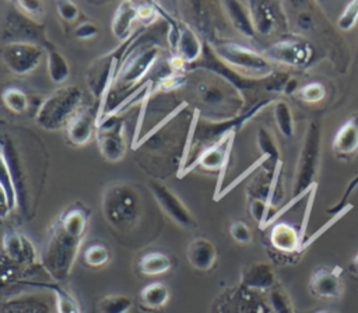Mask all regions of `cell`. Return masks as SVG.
<instances>
[{"label": "cell", "mask_w": 358, "mask_h": 313, "mask_svg": "<svg viewBox=\"0 0 358 313\" xmlns=\"http://www.w3.org/2000/svg\"><path fill=\"white\" fill-rule=\"evenodd\" d=\"M256 143L259 150L262 151V155L268 156V159H273L274 163H277L280 161V152H278V147L277 143L274 140V137L271 136L270 130H267L266 127H259L257 133H256Z\"/></svg>", "instance_id": "cell-36"}, {"label": "cell", "mask_w": 358, "mask_h": 313, "mask_svg": "<svg viewBox=\"0 0 358 313\" xmlns=\"http://www.w3.org/2000/svg\"><path fill=\"white\" fill-rule=\"evenodd\" d=\"M48 309L41 306L36 302H13L8 306H4L3 313H48Z\"/></svg>", "instance_id": "cell-44"}, {"label": "cell", "mask_w": 358, "mask_h": 313, "mask_svg": "<svg viewBox=\"0 0 358 313\" xmlns=\"http://www.w3.org/2000/svg\"><path fill=\"white\" fill-rule=\"evenodd\" d=\"M133 46L122 60V64L115 77L112 91L119 92L131 88L137 84L141 85L144 82L145 75L151 71V68L155 66L158 60V45H138L136 48Z\"/></svg>", "instance_id": "cell-6"}, {"label": "cell", "mask_w": 358, "mask_h": 313, "mask_svg": "<svg viewBox=\"0 0 358 313\" xmlns=\"http://www.w3.org/2000/svg\"><path fill=\"white\" fill-rule=\"evenodd\" d=\"M270 99H263L256 102L255 105H252L246 112L236 115L235 117L231 119H225V120H218V122H211V120H206V119H200L197 129H196V134H194V145L201 144V150L224 140L225 137L231 136L232 133H236L239 129L243 127V124H246L255 115H257L263 108H266L267 105H270ZM200 150V151H201Z\"/></svg>", "instance_id": "cell-7"}, {"label": "cell", "mask_w": 358, "mask_h": 313, "mask_svg": "<svg viewBox=\"0 0 358 313\" xmlns=\"http://www.w3.org/2000/svg\"><path fill=\"white\" fill-rule=\"evenodd\" d=\"M229 235H231V238L235 242H238L241 245H248L252 240L250 228L245 222H242V221H235V222L231 224Z\"/></svg>", "instance_id": "cell-46"}, {"label": "cell", "mask_w": 358, "mask_h": 313, "mask_svg": "<svg viewBox=\"0 0 358 313\" xmlns=\"http://www.w3.org/2000/svg\"><path fill=\"white\" fill-rule=\"evenodd\" d=\"M138 270L144 275H161L171 270L172 263L169 256L162 252H148L138 259Z\"/></svg>", "instance_id": "cell-25"}, {"label": "cell", "mask_w": 358, "mask_h": 313, "mask_svg": "<svg viewBox=\"0 0 358 313\" xmlns=\"http://www.w3.org/2000/svg\"><path fill=\"white\" fill-rule=\"evenodd\" d=\"M185 82H186V77L183 73L171 71L169 74H165L164 77H161L157 84L154 82V91H161V92L175 91V89H179Z\"/></svg>", "instance_id": "cell-39"}, {"label": "cell", "mask_w": 358, "mask_h": 313, "mask_svg": "<svg viewBox=\"0 0 358 313\" xmlns=\"http://www.w3.org/2000/svg\"><path fill=\"white\" fill-rule=\"evenodd\" d=\"M320 152V127L312 122L306 130L305 140L299 152L296 172L294 179V196L310 193L315 187V176L317 172Z\"/></svg>", "instance_id": "cell-8"}, {"label": "cell", "mask_w": 358, "mask_h": 313, "mask_svg": "<svg viewBox=\"0 0 358 313\" xmlns=\"http://www.w3.org/2000/svg\"><path fill=\"white\" fill-rule=\"evenodd\" d=\"M268 306L273 313H294L287 293L278 286L268 291Z\"/></svg>", "instance_id": "cell-38"}, {"label": "cell", "mask_w": 358, "mask_h": 313, "mask_svg": "<svg viewBox=\"0 0 358 313\" xmlns=\"http://www.w3.org/2000/svg\"><path fill=\"white\" fill-rule=\"evenodd\" d=\"M1 99H3L4 105L7 106V109L14 113L25 112L28 108V103H29L27 94L22 89L15 88V87L6 88L1 94Z\"/></svg>", "instance_id": "cell-35"}, {"label": "cell", "mask_w": 358, "mask_h": 313, "mask_svg": "<svg viewBox=\"0 0 358 313\" xmlns=\"http://www.w3.org/2000/svg\"><path fill=\"white\" fill-rule=\"evenodd\" d=\"M222 10L225 11L228 20L231 21L232 27L243 36L253 38L256 35L250 13L246 3L242 1H222Z\"/></svg>", "instance_id": "cell-23"}, {"label": "cell", "mask_w": 358, "mask_h": 313, "mask_svg": "<svg viewBox=\"0 0 358 313\" xmlns=\"http://www.w3.org/2000/svg\"><path fill=\"white\" fill-rule=\"evenodd\" d=\"M56 10H57V14L59 17L64 21V22H69V24H73L77 21L78 15H80V8L77 7L76 3L73 1H57L56 3Z\"/></svg>", "instance_id": "cell-45"}, {"label": "cell", "mask_w": 358, "mask_h": 313, "mask_svg": "<svg viewBox=\"0 0 358 313\" xmlns=\"http://www.w3.org/2000/svg\"><path fill=\"white\" fill-rule=\"evenodd\" d=\"M83 259L84 263L88 267H103L105 264L109 263L110 260V252L109 249L102 245V243H91L90 246H87V249L83 253Z\"/></svg>", "instance_id": "cell-34"}, {"label": "cell", "mask_w": 358, "mask_h": 313, "mask_svg": "<svg viewBox=\"0 0 358 313\" xmlns=\"http://www.w3.org/2000/svg\"><path fill=\"white\" fill-rule=\"evenodd\" d=\"M96 140L99 152L108 162H117L126 155L123 123L117 116L105 119L98 124Z\"/></svg>", "instance_id": "cell-11"}, {"label": "cell", "mask_w": 358, "mask_h": 313, "mask_svg": "<svg viewBox=\"0 0 358 313\" xmlns=\"http://www.w3.org/2000/svg\"><path fill=\"white\" fill-rule=\"evenodd\" d=\"M0 189H1V217L6 218L15 208V205H18V197H17V190H15L13 177L7 166L3 163H1Z\"/></svg>", "instance_id": "cell-27"}, {"label": "cell", "mask_w": 358, "mask_h": 313, "mask_svg": "<svg viewBox=\"0 0 358 313\" xmlns=\"http://www.w3.org/2000/svg\"><path fill=\"white\" fill-rule=\"evenodd\" d=\"M140 299L147 309H159L169 300V289L162 282H151L141 289Z\"/></svg>", "instance_id": "cell-28"}, {"label": "cell", "mask_w": 358, "mask_h": 313, "mask_svg": "<svg viewBox=\"0 0 358 313\" xmlns=\"http://www.w3.org/2000/svg\"><path fill=\"white\" fill-rule=\"evenodd\" d=\"M46 63H48V73H49L52 82L62 84L69 78V75H70L69 61L57 49L48 46Z\"/></svg>", "instance_id": "cell-26"}, {"label": "cell", "mask_w": 358, "mask_h": 313, "mask_svg": "<svg viewBox=\"0 0 358 313\" xmlns=\"http://www.w3.org/2000/svg\"><path fill=\"white\" fill-rule=\"evenodd\" d=\"M15 6L18 7L20 13H22L25 17H28L32 21H39L45 14V8L41 1L22 0V1H17Z\"/></svg>", "instance_id": "cell-42"}, {"label": "cell", "mask_w": 358, "mask_h": 313, "mask_svg": "<svg viewBox=\"0 0 358 313\" xmlns=\"http://www.w3.org/2000/svg\"><path fill=\"white\" fill-rule=\"evenodd\" d=\"M43 57V49L32 42H11L1 48V59L10 71L25 75L34 71Z\"/></svg>", "instance_id": "cell-10"}, {"label": "cell", "mask_w": 358, "mask_h": 313, "mask_svg": "<svg viewBox=\"0 0 358 313\" xmlns=\"http://www.w3.org/2000/svg\"><path fill=\"white\" fill-rule=\"evenodd\" d=\"M213 53L236 73H245L249 78H266L271 74V64L263 56L250 48L235 42H217L210 46Z\"/></svg>", "instance_id": "cell-5"}, {"label": "cell", "mask_w": 358, "mask_h": 313, "mask_svg": "<svg viewBox=\"0 0 358 313\" xmlns=\"http://www.w3.org/2000/svg\"><path fill=\"white\" fill-rule=\"evenodd\" d=\"M271 246L281 253H294L302 249V236L294 226L285 222L275 224L270 231Z\"/></svg>", "instance_id": "cell-21"}, {"label": "cell", "mask_w": 358, "mask_h": 313, "mask_svg": "<svg viewBox=\"0 0 358 313\" xmlns=\"http://www.w3.org/2000/svg\"><path fill=\"white\" fill-rule=\"evenodd\" d=\"M355 265L358 267V256H357V259H355Z\"/></svg>", "instance_id": "cell-52"}, {"label": "cell", "mask_w": 358, "mask_h": 313, "mask_svg": "<svg viewBox=\"0 0 358 313\" xmlns=\"http://www.w3.org/2000/svg\"><path fill=\"white\" fill-rule=\"evenodd\" d=\"M175 54L182 57L187 64H193L201 59L204 46L197 34L187 25H180L179 36L175 45Z\"/></svg>", "instance_id": "cell-19"}, {"label": "cell", "mask_w": 358, "mask_h": 313, "mask_svg": "<svg viewBox=\"0 0 358 313\" xmlns=\"http://www.w3.org/2000/svg\"><path fill=\"white\" fill-rule=\"evenodd\" d=\"M309 286L313 295L319 298H337L341 293V282L338 275L327 268H317L309 281Z\"/></svg>", "instance_id": "cell-22"}, {"label": "cell", "mask_w": 358, "mask_h": 313, "mask_svg": "<svg viewBox=\"0 0 358 313\" xmlns=\"http://www.w3.org/2000/svg\"><path fill=\"white\" fill-rule=\"evenodd\" d=\"M324 95H326V89L320 82H309L302 88H299L298 91V96L308 103L320 102L324 98Z\"/></svg>", "instance_id": "cell-41"}, {"label": "cell", "mask_w": 358, "mask_h": 313, "mask_svg": "<svg viewBox=\"0 0 358 313\" xmlns=\"http://www.w3.org/2000/svg\"><path fill=\"white\" fill-rule=\"evenodd\" d=\"M273 113H274V120L278 127V131L285 138H291L294 136L295 126H294V117H292V110L289 105L285 101H274Z\"/></svg>", "instance_id": "cell-30"}, {"label": "cell", "mask_w": 358, "mask_h": 313, "mask_svg": "<svg viewBox=\"0 0 358 313\" xmlns=\"http://www.w3.org/2000/svg\"><path fill=\"white\" fill-rule=\"evenodd\" d=\"M241 284L248 291L264 292L274 288L275 278L271 267L267 263H253L242 271Z\"/></svg>", "instance_id": "cell-17"}, {"label": "cell", "mask_w": 358, "mask_h": 313, "mask_svg": "<svg viewBox=\"0 0 358 313\" xmlns=\"http://www.w3.org/2000/svg\"><path fill=\"white\" fill-rule=\"evenodd\" d=\"M296 22H298V27H299L301 29H309L312 21H310V17H309L308 14H301V15L298 17Z\"/></svg>", "instance_id": "cell-49"}, {"label": "cell", "mask_w": 358, "mask_h": 313, "mask_svg": "<svg viewBox=\"0 0 358 313\" xmlns=\"http://www.w3.org/2000/svg\"><path fill=\"white\" fill-rule=\"evenodd\" d=\"M201 119V112L199 109L193 110V115L190 117V124L187 129V134H186V140H185V145H183V151L179 159V165H178V170H176V177L180 179L185 168L189 165L187 161L193 152V144H194V134H196V129L199 124V120Z\"/></svg>", "instance_id": "cell-31"}, {"label": "cell", "mask_w": 358, "mask_h": 313, "mask_svg": "<svg viewBox=\"0 0 358 313\" xmlns=\"http://www.w3.org/2000/svg\"><path fill=\"white\" fill-rule=\"evenodd\" d=\"M333 150L337 155H350L358 150V120H347L333 138Z\"/></svg>", "instance_id": "cell-24"}, {"label": "cell", "mask_w": 358, "mask_h": 313, "mask_svg": "<svg viewBox=\"0 0 358 313\" xmlns=\"http://www.w3.org/2000/svg\"><path fill=\"white\" fill-rule=\"evenodd\" d=\"M200 101L210 108H220L225 103L227 91L217 81H203L197 85Z\"/></svg>", "instance_id": "cell-29"}, {"label": "cell", "mask_w": 358, "mask_h": 313, "mask_svg": "<svg viewBox=\"0 0 358 313\" xmlns=\"http://www.w3.org/2000/svg\"><path fill=\"white\" fill-rule=\"evenodd\" d=\"M235 134L236 133H232L231 136L225 137L224 140L199 151V154L193 158V161L185 168L180 179L185 177L189 172L194 170L197 166L204 169V170H218L217 184H215V190H214V194H213V200L217 201L222 189H224V179H225V173H227V169H228Z\"/></svg>", "instance_id": "cell-9"}, {"label": "cell", "mask_w": 358, "mask_h": 313, "mask_svg": "<svg viewBox=\"0 0 358 313\" xmlns=\"http://www.w3.org/2000/svg\"><path fill=\"white\" fill-rule=\"evenodd\" d=\"M266 161H268V156H266V155H260V156L257 158V161H255V162H253L248 169H245L242 173H239V175H238V177H235V179H234L228 186H225V187L222 189V191H221V194H220L218 200H221L222 197H225L229 191H232L236 186H239L243 180H246V179H248V177H249L255 170H257V169H259V168H260ZM218 200H217V201H218Z\"/></svg>", "instance_id": "cell-40"}, {"label": "cell", "mask_w": 358, "mask_h": 313, "mask_svg": "<svg viewBox=\"0 0 358 313\" xmlns=\"http://www.w3.org/2000/svg\"><path fill=\"white\" fill-rule=\"evenodd\" d=\"M150 190L157 200L158 205L162 208V211L179 226L183 228H194L196 221L189 211V208L183 204V201L165 184L159 182H151Z\"/></svg>", "instance_id": "cell-13"}, {"label": "cell", "mask_w": 358, "mask_h": 313, "mask_svg": "<svg viewBox=\"0 0 358 313\" xmlns=\"http://www.w3.org/2000/svg\"><path fill=\"white\" fill-rule=\"evenodd\" d=\"M42 286L53 291L56 298V313H81L76 298L69 291L56 284H42Z\"/></svg>", "instance_id": "cell-33"}, {"label": "cell", "mask_w": 358, "mask_h": 313, "mask_svg": "<svg viewBox=\"0 0 358 313\" xmlns=\"http://www.w3.org/2000/svg\"><path fill=\"white\" fill-rule=\"evenodd\" d=\"M159 17V7L154 3H141L137 4V21L150 25L154 24Z\"/></svg>", "instance_id": "cell-43"}, {"label": "cell", "mask_w": 358, "mask_h": 313, "mask_svg": "<svg viewBox=\"0 0 358 313\" xmlns=\"http://www.w3.org/2000/svg\"><path fill=\"white\" fill-rule=\"evenodd\" d=\"M3 260L17 265H28L35 261L32 243L17 231H6L3 235Z\"/></svg>", "instance_id": "cell-15"}, {"label": "cell", "mask_w": 358, "mask_h": 313, "mask_svg": "<svg viewBox=\"0 0 358 313\" xmlns=\"http://www.w3.org/2000/svg\"><path fill=\"white\" fill-rule=\"evenodd\" d=\"M263 56L270 61H275L289 67H303L312 57V49L308 43L298 39H282L268 46Z\"/></svg>", "instance_id": "cell-12"}, {"label": "cell", "mask_w": 358, "mask_h": 313, "mask_svg": "<svg viewBox=\"0 0 358 313\" xmlns=\"http://www.w3.org/2000/svg\"><path fill=\"white\" fill-rule=\"evenodd\" d=\"M248 8L256 34L267 36L273 32L277 22L275 6L267 1H248Z\"/></svg>", "instance_id": "cell-20"}, {"label": "cell", "mask_w": 358, "mask_h": 313, "mask_svg": "<svg viewBox=\"0 0 358 313\" xmlns=\"http://www.w3.org/2000/svg\"><path fill=\"white\" fill-rule=\"evenodd\" d=\"M296 88H298V82H296V80L289 78V80H288V82L285 84V88H284V91H282V94L289 95V94L295 92V91H296Z\"/></svg>", "instance_id": "cell-50"}, {"label": "cell", "mask_w": 358, "mask_h": 313, "mask_svg": "<svg viewBox=\"0 0 358 313\" xmlns=\"http://www.w3.org/2000/svg\"><path fill=\"white\" fill-rule=\"evenodd\" d=\"M187 106H189V103H187L186 101L179 102V105H176V106H175V108H173V109H172L166 116H164V117H162V119H161L155 126H152V127H151V129H150L144 136H141V137H140V140H138V143H137V145H136V148H134V150H137V148H138V147H141L143 144H145V143H148L150 140H152V138H154V137H155V136H157V134H158V133H159V131H161V130H162V129H164V127H165V126H166V124H168V123H169V122H171L176 115H179V113H180L185 108H187Z\"/></svg>", "instance_id": "cell-37"}, {"label": "cell", "mask_w": 358, "mask_h": 313, "mask_svg": "<svg viewBox=\"0 0 358 313\" xmlns=\"http://www.w3.org/2000/svg\"><path fill=\"white\" fill-rule=\"evenodd\" d=\"M102 212L109 225L126 231L134 226L141 215V200L134 187L127 183L109 186L102 196Z\"/></svg>", "instance_id": "cell-4"}, {"label": "cell", "mask_w": 358, "mask_h": 313, "mask_svg": "<svg viewBox=\"0 0 358 313\" xmlns=\"http://www.w3.org/2000/svg\"><path fill=\"white\" fill-rule=\"evenodd\" d=\"M134 22L137 21V4L131 1H122L112 18L110 29L117 41L122 43L131 38L134 32Z\"/></svg>", "instance_id": "cell-18"}, {"label": "cell", "mask_w": 358, "mask_h": 313, "mask_svg": "<svg viewBox=\"0 0 358 313\" xmlns=\"http://www.w3.org/2000/svg\"><path fill=\"white\" fill-rule=\"evenodd\" d=\"M186 257L193 268L208 271L215 264L217 249L207 238H194L186 247Z\"/></svg>", "instance_id": "cell-16"}, {"label": "cell", "mask_w": 358, "mask_h": 313, "mask_svg": "<svg viewBox=\"0 0 358 313\" xmlns=\"http://www.w3.org/2000/svg\"><path fill=\"white\" fill-rule=\"evenodd\" d=\"M88 219L90 210L81 201H76L50 226L41 263L53 279L62 281L71 272L87 233Z\"/></svg>", "instance_id": "cell-1"}, {"label": "cell", "mask_w": 358, "mask_h": 313, "mask_svg": "<svg viewBox=\"0 0 358 313\" xmlns=\"http://www.w3.org/2000/svg\"><path fill=\"white\" fill-rule=\"evenodd\" d=\"M99 27L95 24V22H91V21H85V22H81L80 25L76 27L74 29V36L77 39H81V41H87V39H91V38H95L98 34H99Z\"/></svg>", "instance_id": "cell-48"}, {"label": "cell", "mask_w": 358, "mask_h": 313, "mask_svg": "<svg viewBox=\"0 0 358 313\" xmlns=\"http://www.w3.org/2000/svg\"><path fill=\"white\" fill-rule=\"evenodd\" d=\"M81 101L83 92L78 87H60L42 101L35 115V123L50 131L67 127L69 122L80 110Z\"/></svg>", "instance_id": "cell-3"}, {"label": "cell", "mask_w": 358, "mask_h": 313, "mask_svg": "<svg viewBox=\"0 0 358 313\" xmlns=\"http://www.w3.org/2000/svg\"><path fill=\"white\" fill-rule=\"evenodd\" d=\"M141 36V32L137 31L131 38L126 42L120 43L112 52L99 56L87 71V87L92 96L98 101V124L106 113V101L109 99L115 82V77L122 64L123 57L130 50V48L137 42Z\"/></svg>", "instance_id": "cell-2"}, {"label": "cell", "mask_w": 358, "mask_h": 313, "mask_svg": "<svg viewBox=\"0 0 358 313\" xmlns=\"http://www.w3.org/2000/svg\"><path fill=\"white\" fill-rule=\"evenodd\" d=\"M98 129V112L88 106H81L80 110L69 122L66 131L67 138L73 145H85L96 133Z\"/></svg>", "instance_id": "cell-14"}, {"label": "cell", "mask_w": 358, "mask_h": 313, "mask_svg": "<svg viewBox=\"0 0 358 313\" xmlns=\"http://www.w3.org/2000/svg\"><path fill=\"white\" fill-rule=\"evenodd\" d=\"M317 313H331V312H327V310H322V312H317Z\"/></svg>", "instance_id": "cell-51"}, {"label": "cell", "mask_w": 358, "mask_h": 313, "mask_svg": "<svg viewBox=\"0 0 358 313\" xmlns=\"http://www.w3.org/2000/svg\"><path fill=\"white\" fill-rule=\"evenodd\" d=\"M357 20H358V1H351L347 4L344 11L341 13L338 18V27L347 31L355 25Z\"/></svg>", "instance_id": "cell-47"}, {"label": "cell", "mask_w": 358, "mask_h": 313, "mask_svg": "<svg viewBox=\"0 0 358 313\" xmlns=\"http://www.w3.org/2000/svg\"><path fill=\"white\" fill-rule=\"evenodd\" d=\"M133 306V300L127 295H106L98 302L99 313H127Z\"/></svg>", "instance_id": "cell-32"}]
</instances>
